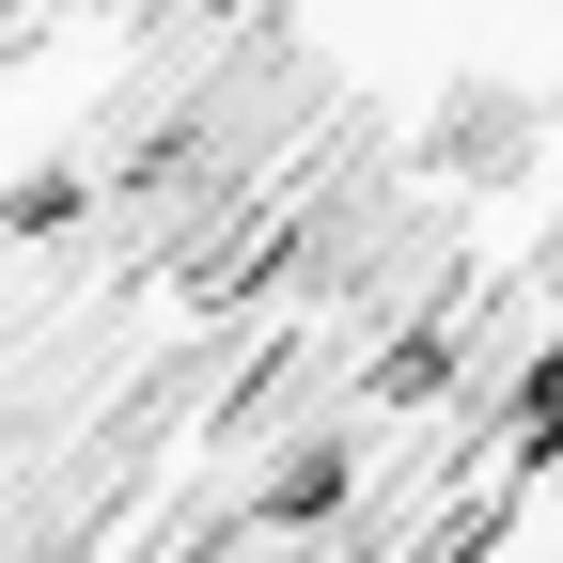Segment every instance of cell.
<instances>
[{
	"label": "cell",
	"instance_id": "1",
	"mask_svg": "<svg viewBox=\"0 0 563 563\" xmlns=\"http://www.w3.org/2000/svg\"><path fill=\"white\" fill-rule=\"evenodd\" d=\"M517 157H532V110H517L501 79H470L454 125H439V173H517Z\"/></svg>",
	"mask_w": 563,
	"mask_h": 563
}]
</instances>
